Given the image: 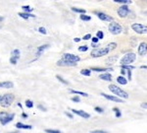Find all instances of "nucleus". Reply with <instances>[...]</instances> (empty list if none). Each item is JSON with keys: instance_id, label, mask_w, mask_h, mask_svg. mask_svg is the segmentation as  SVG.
Here are the masks:
<instances>
[{"instance_id": "1", "label": "nucleus", "mask_w": 147, "mask_h": 133, "mask_svg": "<svg viewBox=\"0 0 147 133\" xmlns=\"http://www.w3.org/2000/svg\"><path fill=\"white\" fill-rule=\"evenodd\" d=\"M108 89L111 91L114 95H117L118 97H121V98H123V99H126V100H127V99H128V97H129L126 91H124L123 89H121L120 87H118L117 85L111 84V85H109Z\"/></svg>"}, {"instance_id": "2", "label": "nucleus", "mask_w": 147, "mask_h": 133, "mask_svg": "<svg viewBox=\"0 0 147 133\" xmlns=\"http://www.w3.org/2000/svg\"><path fill=\"white\" fill-rule=\"evenodd\" d=\"M14 100H15L14 95L6 94L4 95V96H2V100L0 102V105H1V106H3V108H8V106H11L12 103L14 102Z\"/></svg>"}, {"instance_id": "3", "label": "nucleus", "mask_w": 147, "mask_h": 133, "mask_svg": "<svg viewBox=\"0 0 147 133\" xmlns=\"http://www.w3.org/2000/svg\"><path fill=\"white\" fill-rule=\"evenodd\" d=\"M136 59V54L133 52H128L125 55L124 57L121 60V65H128V64H132L134 60Z\"/></svg>"}, {"instance_id": "4", "label": "nucleus", "mask_w": 147, "mask_h": 133, "mask_svg": "<svg viewBox=\"0 0 147 133\" xmlns=\"http://www.w3.org/2000/svg\"><path fill=\"white\" fill-rule=\"evenodd\" d=\"M108 29H109V32L111 34H113V35H119L123 31V27L119 23H117V22H112V23L109 25Z\"/></svg>"}, {"instance_id": "5", "label": "nucleus", "mask_w": 147, "mask_h": 133, "mask_svg": "<svg viewBox=\"0 0 147 133\" xmlns=\"http://www.w3.org/2000/svg\"><path fill=\"white\" fill-rule=\"evenodd\" d=\"M109 49L106 47V48H95V49H92L91 52H90V55L92 57H101V56H104V55H107L109 53Z\"/></svg>"}, {"instance_id": "6", "label": "nucleus", "mask_w": 147, "mask_h": 133, "mask_svg": "<svg viewBox=\"0 0 147 133\" xmlns=\"http://www.w3.org/2000/svg\"><path fill=\"white\" fill-rule=\"evenodd\" d=\"M132 29L135 32L136 34L139 35H143V34H147V26L142 25V24L134 23L132 25Z\"/></svg>"}, {"instance_id": "7", "label": "nucleus", "mask_w": 147, "mask_h": 133, "mask_svg": "<svg viewBox=\"0 0 147 133\" xmlns=\"http://www.w3.org/2000/svg\"><path fill=\"white\" fill-rule=\"evenodd\" d=\"M62 58L64 60H67L69 62H73V63H77L80 60H81V57L77 56V55L72 54V53H64L62 55Z\"/></svg>"}, {"instance_id": "8", "label": "nucleus", "mask_w": 147, "mask_h": 133, "mask_svg": "<svg viewBox=\"0 0 147 133\" xmlns=\"http://www.w3.org/2000/svg\"><path fill=\"white\" fill-rule=\"evenodd\" d=\"M20 56H21V53H20V50L19 49H14V50L12 51L11 53V58H10V62L12 63V64H14V65H16L17 64V62H18V60L20 59Z\"/></svg>"}, {"instance_id": "9", "label": "nucleus", "mask_w": 147, "mask_h": 133, "mask_svg": "<svg viewBox=\"0 0 147 133\" xmlns=\"http://www.w3.org/2000/svg\"><path fill=\"white\" fill-rule=\"evenodd\" d=\"M95 14L98 16V18L101 21H105V22H114V18L111 17L110 15H107L103 12H95Z\"/></svg>"}, {"instance_id": "10", "label": "nucleus", "mask_w": 147, "mask_h": 133, "mask_svg": "<svg viewBox=\"0 0 147 133\" xmlns=\"http://www.w3.org/2000/svg\"><path fill=\"white\" fill-rule=\"evenodd\" d=\"M128 13H129V9H128V7L127 5H123V6H121L118 9V15L120 16L121 18L127 17L128 15Z\"/></svg>"}, {"instance_id": "11", "label": "nucleus", "mask_w": 147, "mask_h": 133, "mask_svg": "<svg viewBox=\"0 0 147 133\" xmlns=\"http://www.w3.org/2000/svg\"><path fill=\"white\" fill-rule=\"evenodd\" d=\"M101 96H102V97H104L105 99L109 100V101H112V102H115V103H123L124 102L122 99L118 98V97L111 96V95H107V94H105V93H101Z\"/></svg>"}, {"instance_id": "12", "label": "nucleus", "mask_w": 147, "mask_h": 133, "mask_svg": "<svg viewBox=\"0 0 147 133\" xmlns=\"http://www.w3.org/2000/svg\"><path fill=\"white\" fill-rule=\"evenodd\" d=\"M137 52L139 55H145L147 53V43H141L138 45V48H137Z\"/></svg>"}, {"instance_id": "13", "label": "nucleus", "mask_w": 147, "mask_h": 133, "mask_svg": "<svg viewBox=\"0 0 147 133\" xmlns=\"http://www.w3.org/2000/svg\"><path fill=\"white\" fill-rule=\"evenodd\" d=\"M72 111H73L74 114H77L78 116H81L82 118H85V119H87V118L90 117V114L88 112H86L84 110H75V109H72Z\"/></svg>"}, {"instance_id": "14", "label": "nucleus", "mask_w": 147, "mask_h": 133, "mask_svg": "<svg viewBox=\"0 0 147 133\" xmlns=\"http://www.w3.org/2000/svg\"><path fill=\"white\" fill-rule=\"evenodd\" d=\"M58 66H77V63H73V62H69V61H67V60H64L63 58L59 59L57 63H56Z\"/></svg>"}, {"instance_id": "15", "label": "nucleus", "mask_w": 147, "mask_h": 133, "mask_svg": "<svg viewBox=\"0 0 147 133\" xmlns=\"http://www.w3.org/2000/svg\"><path fill=\"white\" fill-rule=\"evenodd\" d=\"M14 87V84L10 81H4L0 82V89H11Z\"/></svg>"}, {"instance_id": "16", "label": "nucleus", "mask_w": 147, "mask_h": 133, "mask_svg": "<svg viewBox=\"0 0 147 133\" xmlns=\"http://www.w3.org/2000/svg\"><path fill=\"white\" fill-rule=\"evenodd\" d=\"M90 70L95 71V72H112L114 69L113 68H101V67H92Z\"/></svg>"}, {"instance_id": "17", "label": "nucleus", "mask_w": 147, "mask_h": 133, "mask_svg": "<svg viewBox=\"0 0 147 133\" xmlns=\"http://www.w3.org/2000/svg\"><path fill=\"white\" fill-rule=\"evenodd\" d=\"M48 47H49V44H43V45H40V47H37V51H36V58L39 57L43 51L45 50L46 48H48Z\"/></svg>"}, {"instance_id": "18", "label": "nucleus", "mask_w": 147, "mask_h": 133, "mask_svg": "<svg viewBox=\"0 0 147 133\" xmlns=\"http://www.w3.org/2000/svg\"><path fill=\"white\" fill-rule=\"evenodd\" d=\"M99 78L104 81H112V75L110 73H103V74L99 75Z\"/></svg>"}, {"instance_id": "19", "label": "nucleus", "mask_w": 147, "mask_h": 133, "mask_svg": "<svg viewBox=\"0 0 147 133\" xmlns=\"http://www.w3.org/2000/svg\"><path fill=\"white\" fill-rule=\"evenodd\" d=\"M16 127H17V128H21V129H31V128H32L31 125H27V124H24L22 122L16 123Z\"/></svg>"}, {"instance_id": "20", "label": "nucleus", "mask_w": 147, "mask_h": 133, "mask_svg": "<svg viewBox=\"0 0 147 133\" xmlns=\"http://www.w3.org/2000/svg\"><path fill=\"white\" fill-rule=\"evenodd\" d=\"M18 15L21 17V18H23V19H29V18H35V15H32L31 13H26V12H24V13H18Z\"/></svg>"}, {"instance_id": "21", "label": "nucleus", "mask_w": 147, "mask_h": 133, "mask_svg": "<svg viewBox=\"0 0 147 133\" xmlns=\"http://www.w3.org/2000/svg\"><path fill=\"white\" fill-rule=\"evenodd\" d=\"M14 117H15V114H9V116H8V117L6 118L5 120H4V121L1 122V124H2V125H6V124H8V123H9V122H11L12 120L14 119Z\"/></svg>"}, {"instance_id": "22", "label": "nucleus", "mask_w": 147, "mask_h": 133, "mask_svg": "<svg viewBox=\"0 0 147 133\" xmlns=\"http://www.w3.org/2000/svg\"><path fill=\"white\" fill-rule=\"evenodd\" d=\"M117 81H118V83L121 84V85H127V84H128V81H127V79L125 78L124 76H119V77L117 78Z\"/></svg>"}, {"instance_id": "23", "label": "nucleus", "mask_w": 147, "mask_h": 133, "mask_svg": "<svg viewBox=\"0 0 147 133\" xmlns=\"http://www.w3.org/2000/svg\"><path fill=\"white\" fill-rule=\"evenodd\" d=\"M70 92L72 94H77V95H80V96H82V97H88V94H86L84 92H81V91H76V90H70Z\"/></svg>"}, {"instance_id": "24", "label": "nucleus", "mask_w": 147, "mask_h": 133, "mask_svg": "<svg viewBox=\"0 0 147 133\" xmlns=\"http://www.w3.org/2000/svg\"><path fill=\"white\" fill-rule=\"evenodd\" d=\"M9 114H8V112H5V111H1L0 112V122H2L4 121L6 118L9 116Z\"/></svg>"}, {"instance_id": "25", "label": "nucleus", "mask_w": 147, "mask_h": 133, "mask_svg": "<svg viewBox=\"0 0 147 133\" xmlns=\"http://www.w3.org/2000/svg\"><path fill=\"white\" fill-rule=\"evenodd\" d=\"M72 10L74 12H76V13H80L81 15H84L86 11H85L84 9H80V8H76V7H72Z\"/></svg>"}, {"instance_id": "26", "label": "nucleus", "mask_w": 147, "mask_h": 133, "mask_svg": "<svg viewBox=\"0 0 147 133\" xmlns=\"http://www.w3.org/2000/svg\"><path fill=\"white\" fill-rule=\"evenodd\" d=\"M116 60H117V56H111V57H109V58L106 60V63L109 64V65H112Z\"/></svg>"}, {"instance_id": "27", "label": "nucleus", "mask_w": 147, "mask_h": 133, "mask_svg": "<svg viewBox=\"0 0 147 133\" xmlns=\"http://www.w3.org/2000/svg\"><path fill=\"white\" fill-rule=\"evenodd\" d=\"M81 74L83 75V76H90L91 75V70H89V69H82L81 71Z\"/></svg>"}, {"instance_id": "28", "label": "nucleus", "mask_w": 147, "mask_h": 133, "mask_svg": "<svg viewBox=\"0 0 147 133\" xmlns=\"http://www.w3.org/2000/svg\"><path fill=\"white\" fill-rule=\"evenodd\" d=\"M114 2L121 4H131L132 1H131V0H114Z\"/></svg>"}, {"instance_id": "29", "label": "nucleus", "mask_w": 147, "mask_h": 133, "mask_svg": "<svg viewBox=\"0 0 147 133\" xmlns=\"http://www.w3.org/2000/svg\"><path fill=\"white\" fill-rule=\"evenodd\" d=\"M117 47V43H110L107 45V48H108L109 50H113V49H115Z\"/></svg>"}, {"instance_id": "30", "label": "nucleus", "mask_w": 147, "mask_h": 133, "mask_svg": "<svg viewBox=\"0 0 147 133\" xmlns=\"http://www.w3.org/2000/svg\"><path fill=\"white\" fill-rule=\"evenodd\" d=\"M113 110H114V112L116 114L117 117H121V116H122V112H121L120 109H118V108H114V109H113Z\"/></svg>"}, {"instance_id": "31", "label": "nucleus", "mask_w": 147, "mask_h": 133, "mask_svg": "<svg viewBox=\"0 0 147 133\" xmlns=\"http://www.w3.org/2000/svg\"><path fill=\"white\" fill-rule=\"evenodd\" d=\"M121 68L122 69H125V70H132L134 69V67L132 66V65H121Z\"/></svg>"}, {"instance_id": "32", "label": "nucleus", "mask_w": 147, "mask_h": 133, "mask_svg": "<svg viewBox=\"0 0 147 133\" xmlns=\"http://www.w3.org/2000/svg\"><path fill=\"white\" fill-rule=\"evenodd\" d=\"M81 19L82 20V21H86V22H87V21H90V20H91V17L84 14V15H81Z\"/></svg>"}, {"instance_id": "33", "label": "nucleus", "mask_w": 147, "mask_h": 133, "mask_svg": "<svg viewBox=\"0 0 147 133\" xmlns=\"http://www.w3.org/2000/svg\"><path fill=\"white\" fill-rule=\"evenodd\" d=\"M22 8L26 11V13H31V12L32 11V8H31V6H29V5H27H27H25V6H23Z\"/></svg>"}, {"instance_id": "34", "label": "nucleus", "mask_w": 147, "mask_h": 133, "mask_svg": "<svg viewBox=\"0 0 147 133\" xmlns=\"http://www.w3.org/2000/svg\"><path fill=\"white\" fill-rule=\"evenodd\" d=\"M56 78L58 79V80H59V81H60L61 83H63V84H65V85H68V84H69V82H68V81H66L65 79H63L62 77H61V76H59V75H57V76H56Z\"/></svg>"}, {"instance_id": "35", "label": "nucleus", "mask_w": 147, "mask_h": 133, "mask_svg": "<svg viewBox=\"0 0 147 133\" xmlns=\"http://www.w3.org/2000/svg\"><path fill=\"white\" fill-rule=\"evenodd\" d=\"M26 106H27V108H29V109H31V108H33V103L31 102V100H27V101H26Z\"/></svg>"}, {"instance_id": "36", "label": "nucleus", "mask_w": 147, "mask_h": 133, "mask_svg": "<svg viewBox=\"0 0 147 133\" xmlns=\"http://www.w3.org/2000/svg\"><path fill=\"white\" fill-rule=\"evenodd\" d=\"M96 38H98L99 39H102L104 38V34H103V32L102 31H98L96 34Z\"/></svg>"}, {"instance_id": "37", "label": "nucleus", "mask_w": 147, "mask_h": 133, "mask_svg": "<svg viewBox=\"0 0 147 133\" xmlns=\"http://www.w3.org/2000/svg\"><path fill=\"white\" fill-rule=\"evenodd\" d=\"M87 49H88V47H87V45H82V47H78V51H81V52H85Z\"/></svg>"}, {"instance_id": "38", "label": "nucleus", "mask_w": 147, "mask_h": 133, "mask_svg": "<svg viewBox=\"0 0 147 133\" xmlns=\"http://www.w3.org/2000/svg\"><path fill=\"white\" fill-rule=\"evenodd\" d=\"M38 32L40 33V34H42V35H46L47 34V32H46V29L44 27H40L38 29Z\"/></svg>"}, {"instance_id": "39", "label": "nucleus", "mask_w": 147, "mask_h": 133, "mask_svg": "<svg viewBox=\"0 0 147 133\" xmlns=\"http://www.w3.org/2000/svg\"><path fill=\"white\" fill-rule=\"evenodd\" d=\"M46 133H61L60 130H56V129H46L45 130Z\"/></svg>"}, {"instance_id": "40", "label": "nucleus", "mask_w": 147, "mask_h": 133, "mask_svg": "<svg viewBox=\"0 0 147 133\" xmlns=\"http://www.w3.org/2000/svg\"><path fill=\"white\" fill-rule=\"evenodd\" d=\"M94 110H96L97 112H99V114H102V112H104L103 109H102V108H100V106H95V108H94Z\"/></svg>"}, {"instance_id": "41", "label": "nucleus", "mask_w": 147, "mask_h": 133, "mask_svg": "<svg viewBox=\"0 0 147 133\" xmlns=\"http://www.w3.org/2000/svg\"><path fill=\"white\" fill-rule=\"evenodd\" d=\"M90 133H109V132L108 131H105V130L98 129V130H93V131H91Z\"/></svg>"}, {"instance_id": "42", "label": "nucleus", "mask_w": 147, "mask_h": 133, "mask_svg": "<svg viewBox=\"0 0 147 133\" xmlns=\"http://www.w3.org/2000/svg\"><path fill=\"white\" fill-rule=\"evenodd\" d=\"M91 42H92V43H94V44H98V42H99V39L98 38H92L91 39Z\"/></svg>"}, {"instance_id": "43", "label": "nucleus", "mask_w": 147, "mask_h": 133, "mask_svg": "<svg viewBox=\"0 0 147 133\" xmlns=\"http://www.w3.org/2000/svg\"><path fill=\"white\" fill-rule=\"evenodd\" d=\"M72 101H73V102L80 103V102H81V99L78 98V97H73V98H72Z\"/></svg>"}, {"instance_id": "44", "label": "nucleus", "mask_w": 147, "mask_h": 133, "mask_svg": "<svg viewBox=\"0 0 147 133\" xmlns=\"http://www.w3.org/2000/svg\"><path fill=\"white\" fill-rule=\"evenodd\" d=\"M92 39L90 34H87V35H85L84 37H83V39H84V40H87V39Z\"/></svg>"}, {"instance_id": "45", "label": "nucleus", "mask_w": 147, "mask_h": 133, "mask_svg": "<svg viewBox=\"0 0 147 133\" xmlns=\"http://www.w3.org/2000/svg\"><path fill=\"white\" fill-rule=\"evenodd\" d=\"M38 109L39 110H43V111H46V109H45V108H44V106H41V105H38Z\"/></svg>"}, {"instance_id": "46", "label": "nucleus", "mask_w": 147, "mask_h": 133, "mask_svg": "<svg viewBox=\"0 0 147 133\" xmlns=\"http://www.w3.org/2000/svg\"><path fill=\"white\" fill-rule=\"evenodd\" d=\"M141 108L147 110V103H142V104H141Z\"/></svg>"}, {"instance_id": "47", "label": "nucleus", "mask_w": 147, "mask_h": 133, "mask_svg": "<svg viewBox=\"0 0 147 133\" xmlns=\"http://www.w3.org/2000/svg\"><path fill=\"white\" fill-rule=\"evenodd\" d=\"M65 114H66V115H67V116H68V117H70L71 119L73 118V114H71L70 112H68V111H66V112H65Z\"/></svg>"}, {"instance_id": "48", "label": "nucleus", "mask_w": 147, "mask_h": 133, "mask_svg": "<svg viewBox=\"0 0 147 133\" xmlns=\"http://www.w3.org/2000/svg\"><path fill=\"white\" fill-rule=\"evenodd\" d=\"M74 42H75V43H78V42H81V39H80V38H75V39H74Z\"/></svg>"}, {"instance_id": "49", "label": "nucleus", "mask_w": 147, "mask_h": 133, "mask_svg": "<svg viewBox=\"0 0 147 133\" xmlns=\"http://www.w3.org/2000/svg\"><path fill=\"white\" fill-rule=\"evenodd\" d=\"M121 73H122V76H124V75L126 74V70H125V69H122V70H121Z\"/></svg>"}, {"instance_id": "50", "label": "nucleus", "mask_w": 147, "mask_h": 133, "mask_svg": "<svg viewBox=\"0 0 147 133\" xmlns=\"http://www.w3.org/2000/svg\"><path fill=\"white\" fill-rule=\"evenodd\" d=\"M22 115H23V117H25V118L27 117V114H26L25 112H23V114H22Z\"/></svg>"}, {"instance_id": "51", "label": "nucleus", "mask_w": 147, "mask_h": 133, "mask_svg": "<svg viewBox=\"0 0 147 133\" xmlns=\"http://www.w3.org/2000/svg\"><path fill=\"white\" fill-rule=\"evenodd\" d=\"M4 20V18L3 17H2V16H0V22H2V21H3Z\"/></svg>"}, {"instance_id": "52", "label": "nucleus", "mask_w": 147, "mask_h": 133, "mask_svg": "<svg viewBox=\"0 0 147 133\" xmlns=\"http://www.w3.org/2000/svg\"><path fill=\"white\" fill-rule=\"evenodd\" d=\"M18 106H20V108L22 109V104H21V103H18Z\"/></svg>"}, {"instance_id": "53", "label": "nucleus", "mask_w": 147, "mask_h": 133, "mask_svg": "<svg viewBox=\"0 0 147 133\" xmlns=\"http://www.w3.org/2000/svg\"><path fill=\"white\" fill-rule=\"evenodd\" d=\"M140 68H142V69H144V68H145V69H147V66H141Z\"/></svg>"}, {"instance_id": "54", "label": "nucleus", "mask_w": 147, "mask_h": 133, "mask_svg": "<svg viewBox=\"0 0 147 133\" xmlns=\"http://www.w3.org/2000/svg\"><path fill=\"white\" fill-rule=\"evenodd\" d=\"M1 100H2V96H0V102H1Z\"/></svg>"}, {"instance_id": "55", "label": "nucleus", "mask_w": 147, "mask_h": 133, "mask_svg": "<svg viewBox=\"0 0 147 133\" xmlns=\"http://www.w3.org/2000/svg\"><path fill=\"white\" fill-rule=\"evenodd\" d=\"M0 28H1V27H0Z\"/></svg>"}]
</instances>
